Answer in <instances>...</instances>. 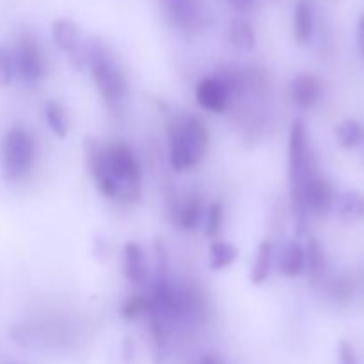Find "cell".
Segmentation results:
<instances>
[{
  "instance_id": "9c48e42d",
  "label": "cell",
  "mask_w": 364,
  "mask_h": 364,
  "mask_svg": "<svg viewBox=\"0 0 364 364\" xmlns=\"http://www.w3.org/2000/svg\"><path fill=\"white\" fill-rule=\"evenodd\" d=\"M196 100L208 112H224L230 105L231 92L219 77H206L196 87Z\"/></svg>"
},
{
  "instance_id": "30bf717a",
  "label": "cell",
  "mask_w": 364,
  "mask_h": 364,
  "mask_svg": "<svg viewBox=\"0 0 364 364\" xmlns=\"http://www.w3.org/2000/svg\"><path fill=\"white\" fill-rule=\"evenodd\" d=\"M52 34L57 46L70 55V59L73 60V64L78 70H82L84 59H82L80 52V31H78V25L73 20H70V18H60V20H57L52 25Z\"/></svg>"
},
{
  "instance_id": "44dd1931",
  "label": "cell",
  "mask_w": 364,
  "mask_h": 364,
  "mask_svg": "<svg viewBox=\"0 0 364 364\" xmlns=\"http://www.w3.org/2000/svg\"><path fill=\"white\" fill-rule=\"evenodd\" d=\"M238 251L233 244L226 240L213 242L210 247V269L212 270H223L228 269L231 263L237 259Z\"/></svg>"
},
{
  "instance_id": "f1b7e54d",
  "label": "cell",
  "mask_w": 364,
  "mask_h": 364,
  "mask_svg": "<svg viewBox=\"0 0 364 364\" xmlns=\"http://www.w3.org/2000/svg\"><path fill=\"white\" fill-rule=\"evenodd\" d=\"M228 2H230L237 11L247 13V11H251L252 7H255L256 0H228Z\"/></svg>"
},
{
  "instance_id": "5bb4252c",
  "label": "cell",
  "mask_w": 364,
  "mask_h": 364,
  "mask_svg": "<svg viewBox=\"0 0 364 364\" xmlns=\"http://www.w3.org/2000/svg\"><path fill=\"white\" fill-rule=\"evenodd\" d=\"M315 31V11L311 0H297L294 9V36L299 45L311 41Z\"/></svg>"
},
{
  "instance_id": "d6986e66",
  "label": "cell",
  "mask_w": 364,
  "mask_h": 364,
  "mask_svg": "<svg viewBox=\"0 0 364 364\" xmlns=\"http://www.w3.org/2000/svg\"><path fill=\"white\" fill-rule=\"evenodd\" d=\"M270 269H272V242L263 240L258 245V252H256L255 265L251 269V283L262 284L265 283L269 277Z\"/></svg>"
},
{
  "instance_id": "ba28073f",
  "label": "cell",
  "mask_w": 364,
  "mask_h": 364,
  "mask_svg": "<svg viewBox=\"0 0 364 364\" xmlns=\"http://www.w3.org/2000/svg\"><path fill=\"white\" fill-rule=\"evenodd\" d=\"M84 153L89 174L92 176L95 183L98 185L100 192L109 199L119 198V185L107 171L105 159H103V146L95 137H85Z\"/></svg>"
},
{
  "instance_id": "7a4b0ae2",
  "label": "cell",
  "mask_w": 364,
  "mask_h": 364,
  "mask_svg": "<svg viewBox=\"0 0 364 364\" xmlns=\"http://www.w3.org/2000/svg\"><path fill=\"white\" fill-rule=\"evenodd\" d=\"M36 160V141L23 127H13L2 141V174L7 181H20L31 173Z\"/></svg>"
},
{
  "instance_id": "8fae6325",
  "label": "cell",
  "mask_w": 364,
  "mask_h": 364,
  "mask_svg": "<svg viewBox=\"0 0 364 364\" xmlns=\"http://www.w3.org/2000/svg\"><path fill=\"white\" fill-rule=\"evenodd\" d=\"M171 23L180 31H196L199 25V9L196 0H162Z\"/></svg>"
},
{
  "instance_id": "1f68e13d",
  "label": "cell",
  "mask_w": 364,
  "mask_h": 364,
  "mask_svg": "<svg viewBox=\"0 0 364 364\" xmlns=\"http://www.w3.org/2000/svg\"><path fill=\"white\" fill-rule=\"evenodd\" d=\"M4 364H18V363H4Z\"/></svg>"
},
{
  "instance_id": "4316f807",
  "label": "cell",
  "mask_w": 364,
  "mask_h": 364,
  "mask_svg": "<svg viewBox=\"0 0 364 364\" xmlns=\"http://www.w3.org/2000/svg\"><path fill=\"white\" fill-rule=\"evenodd\" d=\"M354 294V284L348 279H338L333 287V295L336 301H343V299H350Z\"/></svg>"
},
{
  "instance_id": "f546056e",
  "label": "cell",
  "mask_w": 364,
  "mask_h": 364,
  "mask_svg": "<svg viewBox=\"0 0 364 364\" xmlns=\"http://www.w3.org/2000/svg\"><path fill=\"white\" fill-rule=\"evenodd\" d=\"M358 45H359V52H361V57L364 59V14L359 18V25H358Z\"/></svg>"
},
{
  "instance_id": "4fadbf2b",
  "label": "cell",
  "mask_w": 364,
  "mask_h": 364,
  "mask_svg": "<svg viewBox=\"0 0 364 364\" xmlns=\"http://www.w3.org/2000/svg\"><path fill=\"white\" fill-rule=\"evenodd\" d=\"M290 89L291 98L301 109H311L318 102L322 91L318 78L309 73H299L297 77H294Z\"/></svg>"
},
{
  "instance_id": "9a60e30c",
  "label": "cell",
  "mask_w": 364,
  "mask_h": 364,
  "mask_svg": "<svg viewBox=\"0 0 364 364\" xmlns=\"http://www.w3.org/2000/svg\"><path fill=\"white\" fill-rule=\"evenodd\" d=\"M306 269V252L299 242L291 240L279 251V272L288 277L301 276Z\"/></svg>"
},
{
  "instance_id": "603a6c76",
  "label": "cell",
  "mask_w": 364,
  "mask_h": 364,
  "mask_svg": "<svg viewBox=\"0 0 364 364\" xmlns=\"http://www.w3.org/2000/svg\"><path fill=\"white\" fill-rule=\"evenodd\" d=\"M336 137L343 148H354L363 137V128L358 121L347 119L336 128Z\"/></svg>"
},
{
  "instance_id": "ffe728a7",
  "label": "cell",
  "mask_w": 364,
  "mask_h": 364,
  "mask_svg": "<svg viewBox=\"0 0 364 364\" xmlns=\"http://www.w3.org/2000/svg\"><path fill=\"white\" fill-rule=\"evenodd\" d=\"M306 252V269H308L309 279L313 283L322 279L323 272H326V256H323L322 247L315 238H309L308 247L304 249Z\"/></svg>"
},
{
  "instance_id": "2e32d148",
  "label": "cell",
  "mask_w": 364,
  "mask_h": 364,
  "mask_svg": "<svg viewBox=\"0 0 364 364\" xmlns=\"http://www.w3.org/2000/svg\"><path fill=\"white\" fill-rule=\"evenodd\" d=\"M203 220V199L198 192H191L178 208L176 224L183 230H196Z\"/></svg>"
},
{
  "instance_id": "cb8c5ba5",
  "label": "cell",
  "mask_w": 364,
  "mask_h": 364,
  "mask_svg": "<svg viewBox=\"0 0 364 364\" xmlns=\"http://www.w3.org/2000/svg\"><path fill=\"white\" fill-rule=\"evenodd\" d=\"M223 228V205L219 201L210 203L208 210H206V223H205V233L206 237L217 238Z\"/></svg>"
},
{
  "instance_id": "5b68a950",
  "label": "cell",
  "mask_w": 364,
  "mask_h": 364,
  "mask_svg": "<svg viewBox=\"0 0 364 364\" xmlns=\"http://www.w3.org/2000/svg\"><path fill=\"white\" fill-rule=\"evenodd\" d=\"M288 162H290V183L291 198L301 194L309 180L318 176L315 171V160L308 148L306 128L301 119H294L290 130V146H288Z\"/></svg>"
},
{
  "instance_id": "e0dca14e",
  "label": "cell",
  "mask_w": 364,
  "mask_h": 364,
  "mask_svg": "<svg viewBox=\"0 0 364 364\" xmlns=\"http://www.w3.org/2000/svg\"><path fill=\"white\" fill-rule=\"evenodd\" d=\"M228 38H230L231 45L237 50H242V52H251L256 45L255 28L251 27V23L242 20V18H235V20L231 21Z\"/></svg>"
},
{
  "instance_id": "d4e9b609",
  "label": "cell",
  "mask_w": 364,
  "mask_h": 364,
  "mask_svg": "<svg viewBox=\"0 0 364 364\" xmlns=\"http://www.w3.org/2000/svg\"><path fill=\"white\" fill-rule=\"evenodd\" d=\"M16 70H14L13 50L0 46V87H7L13 82Z\"/></svg>"
},
{
  "instance_id": "7c38bea8",
  "label": "cell",
  "mask_w": 364,
  "mask_h": 364,
  "mask_svg": "<svg viewBox=\"0 0 364 364\" xmlns=\"http://www.w3.org/2000/svg\"><path fill=\"white\" fill-rule=\"evenodd\" d=\"M123 274L130 283L144 284L148 281V262L142 247L128 242L123 249Z\"/></svg>"
},
{
  "instance_id": "6da1fadb",
  "label": "cell",
  "mask_w": 364,
  "mask_h": 364,
  "mask_svg": "<svg viewBox=\"0 0 364 364\" xmlns=\"http://www.w3.org/2000/svg\"><path fill=\"white\" fill-rule=\"evenodd\" d=\"M171 166L187 171L198 166L208 148V128L199 116H187L169 123Z\"/></svg>"
},
{
  "instance_id": "52a82bcc",
  "label": "cell",
  "mask_w": 364,
  "mask_h": 364,
  "mask_svg": "<svg viewBox=\"0 0 364 364\" xmlns=\"http://www.w3.org/2000/svg\"><path fill=\"white\" fill-rule=\"evenodd\" d=\"M334 205V191L329 181L322 176H315L306 183L301 194L294 198V208L297 212H311L316 215H326Z\"/></svg>"
},
{
  "instance_id": "ac0fdd59",
  "label": "cell",
  "mask_w": 364,
  "mask_h": 364,
  "mask_svg": "<svg viewBox=\"0 0 364 364\" xmlns=\"http://www.w3.org/2000/svg\"><path fill=\"white\" fill-rule=\"evenodd\" d=\"M338 215L343 223H355L364 215V199L358 192H345L338 198Z\"/></svg>"
},
{
  "instance_id": "7402d4cb",
  "label": "cell",
  "mask_w": 364,
  "mask_h": 364,
  "mask_svg": "<svg viewBox=\"0 0 364 364\" xmlns=\"http://www.w3.org/2000/svg\"><path fill=\"white\" fill-rule=\"evenodd\" d=\"M46 121H48V127L57 137H66L68 135V117L64 112L63 107L57 102H48L46 103Z\"/></svg>"
},
{
  "instance_id": "8992f818",
  "label": "cell",
  "mask_w": 364,
  "mask_h": 364,
  "mask_svg": "<svg viewBox=\"0 0 364 364\" xmlns=\"http://www.w3.org/2000/svg\"><path fill=\"white\" fill-rule=\"evenodd\" d=\"M14 70L23 82L36 84L46 73V63L38 39L31 32H21L16 48L13 50Z\"/></svg>"
},
{
  "instance_id": "277c9868",
  "label": "cell",
  "mask_w": 364,
  "mask_h": 364,
  "mask_svg": "<svg viewBox=\"0 0 364 364\" xmlns=\"http://www.w3.org/2000/svg\"><path fill=\"white\" fill-rule=\"evenodd\" d=\"M87 60L91 66L92 80L98 87L100 95L107 102H119L127 91V80L117 68V64L110 59L109 52L98 39H91L87 46Z\"/></svg>"
},
{
  "instance_id": "83f0119b",
  "label": "cell",
  "mask_w": 364,
  "mask_h": 364,
  "mask_svg": "<svg viewBox=\"0 0 364 364\" xmlns=\"http://www.w3.org/2000/svg\"><path fill=\"white\" fill-rule=\"evenodd\" d=\"M340 359H341V364H358V359H355V354H354V348H352L347 341H341Z\"/></svg>"
},
{
  "instance_id": "4dcf8cb0",
  "label": "cell",
  "mask_w": 364,
  "mask_h": 364,
  "mask_svg": "<svg viewBox=\"0 0 364 364\" xmlns=\"http://www.w3.org/2000/svg\"><path fill=\"white\" fill-rule=\"evenodd\" d=\"M198 364H224V361H220L215 355H205V358L199 359Z\"/></svg>"
},
{
  "instance_id": "484cf974",
  "label": "cell",
  "mask_w": 364,
  "mask_h": 364,
  "mask_svg": "<svg viewBox=\"0 0 364 364\" xmlns=\"http://www.w3.org/2000/svg\"><path fill=\"white\" fill-rule=\"evenodd\" d=\"M146 304H148V297H144V295H132V297L127 299V301L123 302V306H121V318L135 320L139 315L144 313Z\"/></svg>"
},
{
  "instance_id": "3957f363",
  "label": "cell",
  "mask_w": 364,
  "mask_h": 364,
  "mask_svg": "<svg viewBox=\"0 0 364 364\" xmlns=\"http://www.w3.org/2000/svg\"><path fill=\"white\" fill-rule=\"evenodd\" d=\"M103 159L107 171L119 185V198L137 199L141 194V166L124 142L103 144Z\"/></svg>"
}]
</instances>
